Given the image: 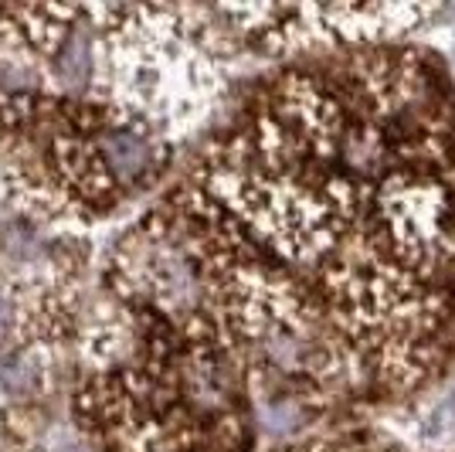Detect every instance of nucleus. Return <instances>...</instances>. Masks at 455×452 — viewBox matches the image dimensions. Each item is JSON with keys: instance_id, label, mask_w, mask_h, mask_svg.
<instances>
[{"instance_id": "nucleus-1", "label": "nucleus", "mask_w": 455, "mask_h": 452, "mask_svg": "<svg viewBox=\"0 0 455 452\" xmlns=\"http://www.w3.org/2000/svg\"><path fill=\"white\" fill-rule=\"evenodd\" d=\"M449 164V78L380 44L275 76L184 184L320 303L374 384L415 391L445 364L455 289L411 265L387 211L411 174Z\"/></svg>"}, {"instance_id": "nucleus-2", "label": "nucleus", "mask_w": 455, "mask_h": 452, "mask_svg": "<svg viewBox=\"0 0 455 452\" xmlns=\"http://www.w3.org/2000/svg\"><path fill=\"white\" fill-rule=\"evenodd\" d=\"M173 153L164 133L126 109L0 85V218L89 235L156 188Z\"/></svg>"}, {"instance_id": "nucleus-3", "label": "nucleus", "mask_w": 455, "mask_h": 452, "mask_svg": "<svg viewBox=\"0 0 455 452\" xmlns=\"http://www.w3.org/2000/svg\"><path fill=\"white\" fill-rule=\"evenodd\" d=\"M89 99L147 119L180 147L221 106L242 58L251 55L221 7L89 4Z\"/></svg>"}, {"instance_id": "nucleus-4", "label": "nucleus", "mask_w": 455, "mask_h": 452, "mask_svg": "<svg viewBox=\"0 0 455 452\" xmlns=\"http://www.w3.org/2000/svg\"><path fill=\"white\" fill-rule=\"evenodd\" d=\"M245 48L266 58L343 55L398 44L438 14L432 4H221Z\"/></svg>"}, {"instance_id": "nucleus-5", "label": "nucleus", "mask_w": 455, "mask_h": 452, "mask_svg": "<svg viewBox=\"0 0 455 452\" xmlns=\"http://www.w3.org/2000/svg\"><path fill=\"white\" fill-rule=\"evenodd\" d=\"M0 452H95L89 439L68 422H41L31 408H20Z\"/></svg>"}]
</instances>
